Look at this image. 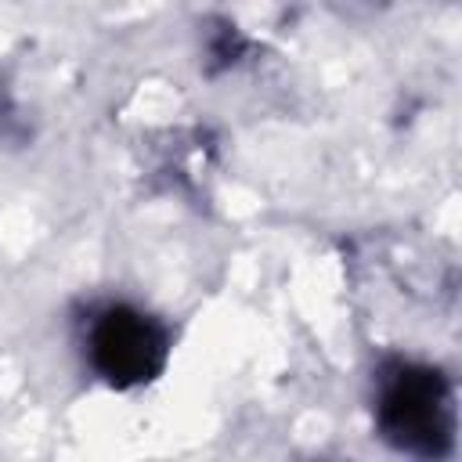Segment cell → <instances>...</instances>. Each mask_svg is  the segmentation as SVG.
<instances>
[{"mask_svg": "<svg viewBox=\"0 0 462 462\" xmlns=\"http://www.w3.org/2000/svg\"><path fill=\"white\" fill-rule=\"evenodd\" d=\"M170 354V325L130 300L97 303L83 321V357L112 390H141L155 383L166 372Z\"/></svg>", "mask_w": 462, "mask_h": 462, "instance_id": "cell-2", "label": "cell"}, {"mask_svg": "<svg viewBox=\"0 0 462 462\" xmlns=\"http://www.w3.org/2000/svg\"><path fill=\"white\" fill-rule=\"evenodd\" d=\"M242 51H245V40L238 36V29L235 25H220V40L209 43V58L220 61V65H235Z\"/></svg>", "mask_w": 462, "mask_h": 462, "instance_id": "cell-3", "label": "cell"}, {"mask_svg": "<svg viewBox=\"0 0 462 462\" xmlns=\"http://www.w3.org/2000/svg\"><path fill=\"white\" fill-rule=\"evenodd\" d=\"M375 433L401 455L448 458L455 451L458 408L444 368L415 357H386L372 379Z\"/></svg>", "mask_w": 462, "mask_h": 462, "instance_id": "cell-1", "label": "cell"}]
</instances>
